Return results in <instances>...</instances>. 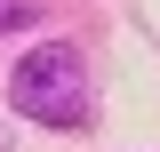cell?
Here are the masks:
<instances>
[{"mask_svg": "<svg viewBox=\"0 0 160 152\" xmlns=\"http://www.w3.org/2000/svg\"><path fill=\"white\" fill-rule=\"evenodd\" d=\"M8 104L40 128H80L88 120V64L72 40H40L32 56H16L8 72Z\"/></svg>", "mask_w": 160, "mask_h": 152, "instance_id": "cell-1", "label": "cell"}, {"mask_svg": "<svg viewBox=\"0 0 160 152\" xmlns=\"http://www.w3.org/2000/svg\"><path fill=\"white\" fill-rule=\"evenodd\" d=\"M16 24H32V0H0V32H16Z\"/></svg>", "mask_w": 160, "mask_h": 152, "instance_id": "cell-2", "label": "cell"}]
</instances>
